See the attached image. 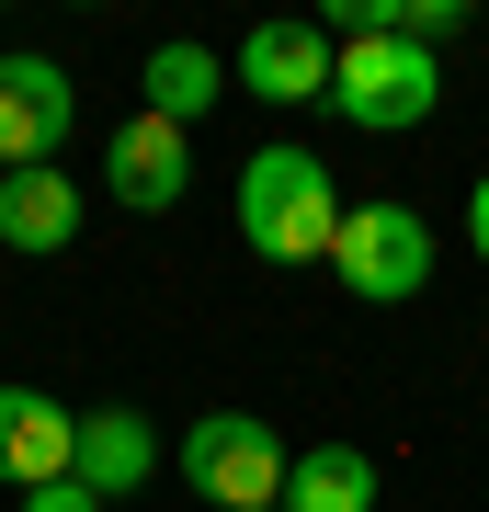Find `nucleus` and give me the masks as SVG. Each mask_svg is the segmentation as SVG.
I'll use <instances>...</instances> for the list:
<instances>
[{
  "instance_id": "11",
  "label": "nucleus",
  "mask_w": 489,
  "mask_h": 512,
  "mask_svg": "<svg viewBox=\"0 0 489 512\" xmlns=\"http://www.w3.org/2000/svg\"><path fill=\"white\" fill-rule=\"evenodd\" d=\"M285 512H376V456L364 444H308L285 467Z\"/></svg>"
},
{
  "instance_id": "15",
  "label": "nucleus",
  "mask_w": 489,
  "mask_h": 512,
  "mask_svg": "<svg viewBox=\"0 0 489 512\" xmlns=\"http://www.w3.org/2000/svg\"><path fill=\"white\" fill-rule=\"evenodd\" d=\"M467 251L489 262V171H478V194H467Z\"/></svg>"
},
{
  "instance_id": "2",
  "label": "nucleus",
  "mask_w": 489,
  "mask_h": 512,
  "mask_svg": "<svg viewBox=\"0 0 489 512\" xmlns=\"http://www.w3.org/2000/svg\"><path fill=\"white\" fill-rule=\"evenodd\" d=\"M342 57H330V114L364 137H410L421 114H433L444 92V69H433V46H410V35H330Z\"/></svg>"
},
{
  "instance_id": "3",
  "label": "nucleus",
  "mask_w": 489,
  "mask_h": 512,
  "mask_svg": "<svg viewBox=\"0 0 489 512\" xmlns=\"http://www.w3.org/2000/svg\"><path fill=\"white\" fill-rule=\"evenodd\" d=\"M285 444H273V421L251 410H205L194 433H182V490H205L217 512H273L285 501Z\"/></svg>"
},
{
  "instance_id": "8",
  "label": "nucleus",
  "mask_w": 489,
  "mask_h": 512,
  "mask_svg": "<svg viewBox=\"0 0 489 512\" xmlns=\"http://www.w3.org/2000/svg\"><path fill=\"white\" fill-rule=\"evenodd\" d=\"M330 23H251V46H239V92L262 103H330Z\"/></svg>"
},
{
  "instance_id": "17",
  "label": "nucleus",
  "mask_w": 489,
  "mask_h": 512,
  "mask_svg": "<svg viewBox=\"0 0 489 512\" xmlns=\"http://www.w3.org/2000/svg\"><path fill=\"white\" fill-rule=\"evenodd\" d=\"M273 512H285V501H273Z\"/></svg>"
},
{
  "instance_id": "4",
  "label": "nucleus",
  "mask_w": 489,
  "mask_h": 512,
  "mask_svg": "<svg viewBox=\"0 0 489 512\" xmlns=\"http://www.w3.org/2000/svg\"><path fill=\"white\" fill-rule=\"evenodd\" d=\"M330 274H342L364 308H410L421 274H433V228H421L410 205H353L342 239H330Z\"/></svg>"
},
{
  "instance_id": "13",
  "label": "nucleus",
  "mask_w": 489,
  "mask_h": 512,
  "mask_svg": "<svg viewBox=\"0 0 489 512\" xmlns=\"http://www.w3.org/2000/svg\"><path fill=\"white\" fill-rule=\"evenodd\" d=\"M399 35H410V46H444V35H467V0H399Z\"/></svg>"
},
{
  "instance_id": "6",
  "label": "nucleus",
  "mask_w": 489,
  "mask_h": 512,
  "mask_svg": "<svg viewBox=\"0 0 489 512\" xmlns=\"http://www.w3.org/2000/svg\"><path fill=\"white\" fill-rule=\"evenodd\" d=\"M103 183L114 205H137V217H160V205H182V183H194V126H171V114H126V126L103 137Z\"/></svg>"
},
{
  "instance_id": "1",
  "label": "nucleus",
  "mask_w": 489,
  "mask_h": 512,
  "mask_svg": "<svg viewBox=\"0 0 489 512\" xmlns=\"http://www.w3.org/2000/svg\"><path fill=\"white\" fill-rule=\"evenodd\" d=\"M342 183H330L319 148H251L239 160V239H251L262 262H330V239H342Z\"/></svg>"
},
{
  "instance_id": "14",
  "label": "nucleus",
  "mask_w": 489,
  "mask_h": 512,
  "mask_svg": "<svg viewBox=\"0 0 489 512\" xmlns=\"http://www.w3.org/2000/svg\"><path fill=\"white\" fill-rule=\"evenodd\" d=\"M23 512H103V501H91L80 478H57V490H23Z\"/></svg>"
},
{
  "instance_id": "10",
  "label": "nucleus",
  "mask_w": 489,
  "mask_h": 512,
  "mask_svg": "<svg viewBox=\"0 0 489 512\" xmlns=\"http://www.w3.org/2000/svg\"><path fill=\"white\" fill-rule=\"evenodd\" d=\"M69 228H80V183L57 160L0 183V239H12V251H69Z\"/></svg>"
},
{
  "instance_id": "5",
  "label": "nucleus",
  "mask_w": 489,
  "mask_h": 512,
  "mask_svg": "<svg viewBox=\"0 0 489 512\" xmlns=\"http://www.w3.org/2000/svg\"><path fill=\"white\" fill-rule=\"evenodd\" d=\"M69 126H80V92L57 57H0V171H46Z\"/></svg>"
},
{
  "instance_id": "12",
  "label": "nucleus",
  "mask_w": 489,
  "mask_h": 512,
  "mask_svg": "<svg viewBox=\"0 0 489 512\" xmlns=\"http://www.w3.org/2000/svg\"><path fill=\"white\" fill-rule=\"evenodd\" d=\"M137 92H148V114H171V126H194V114H217V103H228V69H217L205 46H160V57H148V80H137Z\"/></svg>"
},
{
  "instance_id": "7",
  "label": "nucleus",
  "mask_w": 489,
  "mask_h": 512,
  "mask_svg": "<svg viewBox=\"0 0 489 512\" xmlns=\"http://www.w3.org/2000/svg\"><path fill=\"white\" fill-rule=\"evenodd\" d=\"M0 478H12V490L80 478V410H57L46 387H0Z\"/></svg>"
},
{
  "instance_id": "16",
  "label": "nucleus",
  "mask_w": 489,
  "mask_h": 512,
  "mask_svg": "<svg viewBox=\"0 0 489 512\" xmlns=\"http://www.w3.org/2000/svg\"><path fill=\"white\" fill-rule=\"evenodd\" d=\"M0 183H12V171H0Z\"/></svg>"
},
{
  "instance_id": "9",
  "label": "nucleus",
  "mask_w": 489,
  "mask_h": 512,
  "mask_svg": "<svg viewBox=\"0 0 489 512\" xmlns=\"http://www.w3.org/2000/svg\"><path fill=\"white\" fill-rule=\"evenodd\" d=\"M160 478V433H148V410H91L80 421V490L91 501H126Z\"/></svg>"
}]
</instances>
